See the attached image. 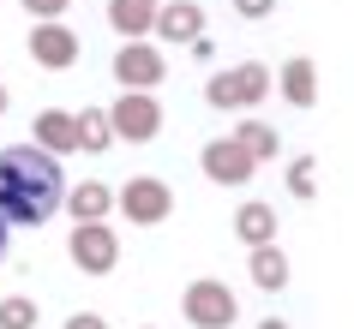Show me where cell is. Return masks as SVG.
I'll return each mask as SVG.
<instances>
[{
    "mask_svg": "<svg viewBox=\"0 0 354 329\" xmlns=\"http://www.w3.org/2000/svg\"><path fill=\"white\" fill-rule=\"evenodd\" d=\"M60 198H66L60 156H48L37 144L0 150V221L6 228H42V221H55Z\"/></svg>",
    "mask_w": 354,
    "mask_h": 329,
    "instance_id": "cell-1",
    "label": "cell"
},
{
    "mask_svg": "<svg viewBox=\"0 0 354 329\" xmlns=\"http://www.w3.org/2000/svg\"><path fill=\"white\" fill-rule=\"evenodd\" d=\"M264 96H270V66H259V60H246V66H234V72H216L205 84L210 108H252V102H264Z\"/></svg>",
    "mask_w": 354,
    "mask_h": 329,
    "instance_id": "cell-2",
    "label": "cell"
},
{
    "mask_svg": "<svg viewBox=\"0 0 354 329\" xmlns=\"http://www.w3.org/2000/svg\"><path fill=\"white\" fill-rule=\"evenodd\" d=\"M109 132H114V138H127V144H150V138L162 132V108H156V96H145V90L114 96Z\"/></svg>",
    "mask_w": 354,
    "mask_h": 329,
    "instance_id": "cell-3",
    "label": "cell"
},
{
    "mask_svg": "<svg viewBox=\"0 0 354 329\" xmlns=\"http://www.w3.org/2000/svg\"><path fill=\"white\" fill-rule=\"evenodd\" d=\"M180 311H187L192 329H228L234 317H241V299H234L223 281H192L187 299H180Z\"/></svg>",
    "mask_w": 354,
    "mask_h": 329,
    "instance_id": "cell-4",
    "label": "cell"
},
{
    "mask_svg": "<svg viewBox=\"0 0 354 329\" xmlns=\"http://www.w3.org/2000/svg\"><path fill=\"white\" fill-rule=\"evenodd\" d=\"M174 210V192H168L156 174H138V180H127L120 186V216L127 221H138V228H156V221Z\"/></svg>",
    "mask_w": 354,
    "mask_h": 329,
    "instance_id": "cell-5",
    "label": "cell"
},
{
    "mask_svg": "<svg viewBox=\"0 0 354 329\" xmlns=\"http://www.w3.org/2000/svg\"><path fill=\"white\" fill-rule=\"evenodd\" d=\"M66 252H73V263H78L84 275H109L114 263H120V239H114L102 221H78Z\"/></svg>",
    "mask_w": 354,
    "mask_h": 329,
    "instance_id": "cell-6",
    "label": "cell"
},
{
    "mask_svg": "<svg viewBox=\"0 0 354 329\" xmlns=\"http://www.w3.org/2000/svg\"><path fill=\"white\" fill-rule=\"evenodd\" d=\"M162 54L156 48H145V42H127V48H114V78L127 84V90H156L162 84Z\"/></svg>",
    "mask_w": 354,
    "mask_h": 329,
    "instance_id": "cell-7",
    "label": "cell"
},
{
    "mask_svg": "<svg viewBox=\"0 0 354 329\" xmlns=\"http://www.w3.org/2000/svg\"><path fill=\"white\" fill-rule=\"evenodd\" d=\"M198 162H205V174H210L216 186H246V180H252V168H259L241 144H234V138H210Z\"/></svg>",
    "mask_w": 354,
    "mask_h": 329,
    "instance_id": "cell-8",
    "label": "cell"
},
{
    "mask_svg": "<svg viewBox=\"0 0 354 329\" xmlns=\"http://www.w3.org/2000/svg\"><path fill=\"white\" fill-rule=\"evenodd\" d=\"M150 30L162 42H198L205 37V12H198V0H162L156 19H150Z\"/></svg>",
    "mask_w": 354,
    "mask_h": 329,
    "instance_id": "cell-9",
    "label": "cell"
},
{
    "mask_svg": "<svg viewBox=\"0 0 354 329\" xmlns=\"http://www.w3.org/2000/svg\"><path fill=\"white\" fill-rule=\"evenodd\" d=\"M30 60L48 66V72H66V66L78 60V37L66 30V24H37V30H30Z\"/></svg>",
    "mask_w": 354,
    "mask_h": 329,
    "instance_id": "cell-10",
    "label": "cell"
},
{
    "mask_svg": "<svg viewBox=\"0 0 354 329\" xmlns=\"http://www.w3.org/2000/svg\"><path fill=\"white\" fill-rule=\"evenodd\" d=\"M150 19H156V0H109V24H114V30H120L127 42L145 37Z\"/></svg>",
    "mask_w": 354,
    "mask_h": 329,
    "instance_id": "cell-11",
    "label": "cell"
},
{
    "mask_svg": "<svg viewBox=\"0 0 354 329\" xmlns=\"http://www.w3.org/2000/svg\"><path fill=\"white\" fill-rule=\"evenodd\" d=\"M282 96H288L295 108H313L318 102V66L313 60H288V66H282Z\"/></svg>",
    "mask_w": 354,
    "mask_h": 329,
    "instance_id": "cell-12",
    "label": "cell"
},
{
    "mask_svg": "<svg viewBox=\"0 0 354 329\" xmlns=\"http://www.w3.org/2000/svg\"><path fill=\"white\" fill-rule=\"evenodd\" d=\"M234 234H241L246 246H270V239H277V210H270V203H241Z\"/></svg>",
    "mask_w": 354,
    "mask_h": 329,
    "instance_id": "cell-13",
    "label": "cell"
},
{
    "mask_svg": "<svg viewBox=\"0 0 354 329\" xmlns=\"http://www.w3.org/2000/svg\"><path fill=\"white\" fill-rule=\"evenodd\" d=\"M246 270H252V281H259L264 293L288 288V257H282L277 246H252V263H246Z\"/></svg>",
    "mask_w": 354,
    "mask_h": 329,
    "instance_id": "cell-14",
    "label": "cell"
},
{
    "mask_svg": "<svg viewBox=\"0 0 354 329\" xmlns=\"http://www.w3.org/2000/svg\"><path fill=\"white\" fill-rule=\"evenodd\" d=\"M60 203L73 210V221H102V216H109V203H114V198H109V186L84 180V186H73V192H66Z\"/></svg>",
    "mask_w": 354,
    "mask_h": 329,
    "instance_id": "cell-15",
    "label": "cell"
},
{
    "mask_svg": "<svg viewBox=\"0 0 354 329\" xmlns=\"http://www.w3.org/2000/svg\"><path fill=\"white\" fill-rule=\"evenodd\" d=\"M37 144H48V156H60V150H78L73 144V114H60V108H48V114H37Z\"/></svg>",
    "mask_w": 354,
    "mask_h": 329,
    "instance_id": "cell-16",
    "label": "cell"
},
{
    "mask_svg": "<svg viewBox=\"0 0 354 329\" xmlns=\"http://www.w3.org/2000/svg\"><path fill=\"white\" fill-rule=\"evenodd\" d=\"M73 144H78V150H109V144H114L109 114H102V108H84V114H73Z\"/></svg>",
    "mask_w": 354,
    "mask_h": 329,
    "instance_id": "cell-17",
    "label": "cell"
},
{
    "mask_svg": "<svg viewBox=\"0 0 354 329\" xmlns=\"http://www.w3.org/2000/svg\"><path fill=\"white\" fill-rule=\"evenodd\" d=\"M234 144H241L252 162H270V156H277V132L264 126V120H246V126L234 132Z\"/></svg>",
    "mask_w": 354,
    "mask_h": 329,
    "instance_id": "cell-18",
    "label": "cell"
},
{
    "mask_svg": "<svg viewBox=\"0 0 354 329\" xmlns=\"http://www.w3.org/2000/svg\"><path fill=\"white\" fill-rule=\"evenodd\" d=\"M0 329H37V299H24V293L0 299Z\"/></svg>",
    "mask_w": 354,
    "mask_h": 329,
    "instance_id": "cell-19",
    "label": "cell"
},
{
    "mask_svg": "<svg viewBox=\"0 0 354 329\" xmlns=\"http://www.w3.org/2000/svg\"><path fill=\"white\" fill-rule=\"evenodd\" d=\"M288 192H295V198H313L318 192V162L313 156H300V162L288 168Z\"/></svg>",
    "mask_w": 354,
    "mask_h": 329,
    "instance_id": "cell-20",
    "label": "cell"
},
{
    "mask_svg": "<svg viewBox=\"0 0 354 329\" xmlns=\"http://www.w3.org/2000/svg\"><path fill=\"white\" fill-rule=\"evenodd\" d=\"M24 6H30V19H42V24H55L60 12H66V6H73V0H24Z\"/></svg>",
    "mask_w": 354,
    "mask_h": 329,
    "instance_id": "cell-21",
    "label": "cell"
},
{
    "mask_svg": "<svg viewBox=\"0 0 354 329\" xmlns=\"http://www.w3.org/2000/svg\"><path fill=\"white\" fill-rule=\"evenodd\" d=\"M270 6H277V0H234L241 19H270Z\"/></svg>",
    "mask_w": 354,
    "mask_h": 329,
    "instance_id": "cell-22",
    "label": "cell"
},
{
    "mask_svg": "<svg viewBox=\"0 0 354 329\" xmlns=\"http://www.w3.org/2000/svg\"><path fill=\"white\" fill-rule=\"evenodd\" d=\"M66 329H109V323H102L96 311H73V317H66Z\"/></svg>",
    "mask_w": 354,
    "mask_h": 329,
    "instance_id": "cell-23",
    "label": "cell"
},
{
    "mask_svg": "<svg viewBox=\"0 0 354 329\" xmlns=\"http://www.w3.org/2000/svg\"><path fill=\"white\" fill-rule=\"evenodd\" d=\"M6 252H12V228L0 221V263H6Z\"/></svg>",
    "mask_w": 354,
    "mask_h": 329,
    "instance_id": "cell-24",
    "label": "cell"
},
{
    "mask_svg": "<svg viewBox=\"0 0 354 329\" xmlns=\"http://www.w3.org/2000/svg\"><path fill=\"white\" fill-rule=\"evenodd\" d=\"M259 329H288V323H282V317H264V323Z\"/></svg>",
    "mask_w": 354,
    "mask_h": 329,
    "instance_id": "cell-25",
    "label": "cell"
},
{
    "mask_svg": "<svg viewBox=\"0 0 354 329\" xmlns=\"http://www.w3.org/2000/svg\"><path fill=\"white\" fill-rule=\"evenodd\" d=\"M0 114H6V84H0Z\"/></svg>",
    "mask_w": 354,
    "mask_h": 329,
    "instance_id": "cell-26",
    "label": "cell"
}]
</instances>
